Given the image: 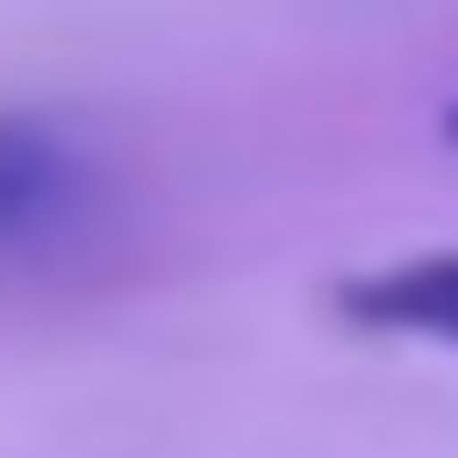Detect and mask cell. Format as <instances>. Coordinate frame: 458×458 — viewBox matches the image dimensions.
<instances>
[{
    "label": "cell",
    "instance_id": "cell-1",
    "mask_svg": "<svg viewBox=\"0 0 458 458\" xmlns=\"http://www.w3.org/2000/svg\"><path fill=\"white\" fill-rule=\"evenodd\" d=\"M84 199V157L63 125L42 114H0V250H31V240H53Z\"/></svg>",
    "mask_w": 458,
    "mask_h": 458
},
{
    "label": "cell",
    "instance_id": "cell-2",
    "mask_svg": "<svg viewBox=\"0 0 458 458\" xmlns=\"http://www.w3.org/2000/svg\"><path fill=\"white\" fill-rule=\"evenodd\" d=\"M334 313L354 334H406V344H448L458 354V250H417V260H386V271H354V282H334Z\"/></svg>",
    "mask_w": 458,
    "mask_h": 458
},
{
    "label": "cell",
    "instance_id": "cell-3",
    "mask_svg": "<svg viewBox=\"0 0 458 458\" xmlns=\"http://www.w3.org/2000/svg\"><path fill=\"white\" fill-rule=\"evenodd\" d=\"M437 125H448V146H458V105H448V114H437Z\"/></svg>",
    "mask_w": 458,
    "mask_h": 458
}]
</instances>
